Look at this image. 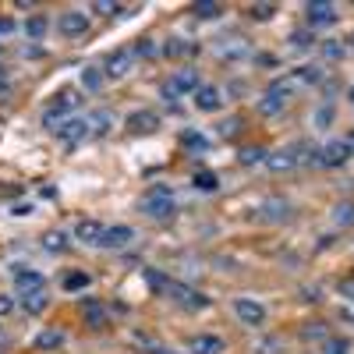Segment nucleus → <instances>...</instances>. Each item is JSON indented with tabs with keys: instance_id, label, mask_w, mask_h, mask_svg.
Segmentation results:
<instances>
[{
	"instance_id": "nucleus-1",
	"label": "nucleus",
	"mask_w": 354,
	"mask_h": 354,
	"mask_svg": "<svg viewBox=\"0 0 354 354\" xmlns=\"http://www.w3.org/2000/svg\"><path fill=\"white\" fill-rule=\"evenodd\" d=\"M290 96H294V82H290V78H277L270 88H266V96L259 100V113H262V117L280 113V110L287 106Z\"/></svg>"
},
{
	"instance_id": "nucleus-46",
	"label": "nucleus",
	"mask_w": 354,
	"mask_h": 354,
	"mask_svg": "<svg viewBox=\"0 0 354 354\" xmlns=\"http://www.w3.org/2000/svg\"><path fill=\"white\" fill-rule=\"evenodd\" d=\"M340 142H344V145H347V153H351V156H354V131H347V138H340Z\"/></svg>"
},
{
	"instance_id": "nucleus-14",
	"label": "nucleus",
	"mask_w": 354,
	"mask_h": 354,
	"mask_svg": "<svg viewBox=\"0 0 354 354\" xmlns=\"http://www.w3.org/2000/svg\"><path fill=\"white\" fill-rule=\"evenodd\" d=\"M128 71H131V50H117L106 57V68H103L106 78H124Z\"/></svg>"
},
{
	"instance_id": "nucleus-15",
	"label": "nucleus",
	"mask_w": 354,
	"mask_h": 354,
	"mask_svg": "<svg viewBox=\"0 0 354 354\" xmlns=\"http://www.w3.org/2000/svg\"><path fill=\"white\" fill-rule=\"evenodd\" d=\"M103 230H106V227H103L100 220H82V223L75 227V238H78L82 245H100V241H103Z\"/></svg>"
},
{
	"instance_id": "nucleus-43",
	"label": "nucleus",
	"mask_w": 354,
	"mask_h": 354,
	"mask_svg": "<svg viewBox=\"0 0 354 354\" xmlns=\"http://www.w3.org/2000/svg\"><path fill=\"white\" fill-rule=\"evenodd\" d=\"M330 121H333V110H330V106H322V110L315 113V124H330Z\"/></svg>"
},
{
	"instance_id": "nucleus-23",
	"label": "nucleus",
	"mask_w": 354,
	"mask_h": 354,
	"mask_svg": "<svg viewBox=\"0 0 354 354\" xmlns=\"http://www.w3.org/2000/svg\"><path fill=\"white\" fill-rule=\"evenodd\" d=\"M192 11H195V18L213 21V18H220V15H223V4H216V0H202V4H195Z\"/></svg>"
},
{
	"instance_id": "nucleus-32",
	"label": "nucleus",
	"mask_w": 354,
	"mask_h": 354,
	"mask_svg": "<svg viewBox=\"0 0 354 354\" xmlns=\"http://www.w3.org/2000/svg\"><path fill=\"white\" fill-rule=\"evenodd\" d=\"M131 57H156V43H153L149 36L135 39V50H131Z\"/></svg>"
},
{
	"instance_id": "nucleus-27",
	"label": "nucleus",
	"mask_w": 354,
	"mask_h": 354,
	"mask_svg": "<svg viewBox=\"0 0 354 354\" xmlns=\"http://www.w3.org/2000/svg\"><path fill=\"white\" fill-rule=\"evenodd\" d=\"M21 308H25L28 315H39V312L46 308V294H43V290H36V294H25V298H21Z\"/></svg>"
},
{
	"instance_id": "nucleus-11",
	"label": "nucleus",
	"mask_w": 354,
	"mask_h": 354,
	"mask_svg": "<svg viewBox=\"0 0 354 354\" xmlns=\"http://www.w3.org/2000/svg\"><path fill=\"white\" fill-rule=\"evenodd\" d=\"M43 283H46V277L43 273H36V270H15V290L21 294H36V290H43Z\"/></svg>"
},
{
	"instance_id": "nucleus-44",
	"label": "nucleus",
	"mask_w": 354,
	"mask_h": 354,
	"mask_svg": "<svg viewBox=\"0 0 354 354\" xmlns=\"http://www.w3.org/2000/svg\"><path fill=\"white\" fill-rule=\"evenodd\" d=\"M15 32V18L8 15V18H0V36H11Z\"/></svg>"
},
{
	"instance_id": "nucleus-41",
	"label": "nucleus",
	"mask_w": 354,
	"mask_h": 354,
	"mask_svg": "<svg viewBox=\"0 0 354 354\" xmlns=\"http://www.w3.org/2000/svg\"><path fill=\"white\" fill-rule=\"evenodd\" d=\"M15 312V298H8V294H0V319H8Z\"/></svg>"
},
{
	"instance_id": "nucleus-18",
	"label": "nucleus",
	"mask_w": 354,
	"mask_h": 354,
	"mask_svg": "<svg viewBox=\"0 0 354 354\" xmlns=\"http://www.w3.org/2000/svg\"><path fill=\"white\" fill-rule=\"evenodd\" d=\"M64 330H57V326H50V330H43V333H36V351H57V347H64Z\"/></svg>"
},
{
	"instance_id": "nucleus-12",
	"label": "nucleus",
	"mask_w": 354,
	"mask_h": 354,
	"mask_svg": "<svg viewBox=\"0 0 354 354\" xmlns=\"http://www.w3.org/2000/svg\"><path fill=\"white\" fill-rule=\"evenodd\" d=\"M220 106H223L220 88H216V85H198V93H195V110H202V113H216Z\"/></svg>"
},
{
	"instance_id": "nucleus-35",
	"label": "nucleus",
	"mask_w": 354,
	"mask_h": 354,
	"mask_svg": "<svg viewBox=\"0 0 354 354\" xmlns=\"http://www.w3.org/2000/svg\"><path fill=\"white\" fill-rule=\"evenodd\" d=\"M241 128H245V121H241V117H227V121L220 124V135H223V138H234V135H238Z\"/></svg>"
},
{
	"instance_id": "nucleus-22",
	"label": "nucleus",
	"mask_w": 354,
	"mask_h": 354,
	"mask_svg": "<svg viewBox=\"0 0 354 354\" xmlns=\"http://www.w3.org/2000/svg\"><path fill=\"white\" fill-rule=\"evenodd\" d=\"M110 124H113V117H110L106 110H96L93 117H88V131H93V135H106Z\"/></svg>"
},
{
	"instance_id": "nucleus-29",
	"label": "nucleus",
	"mask_w": 354,
	"mask_h": 354,
	"mask_svg": "<svg viewBox=\"0 0 354 354\" xmlns=\"http://www.w3.org/2000/svg\"><path fill=\"white\" fill-rule=\"evenodd\" d=\"M333 220L340 227H354V202H340L337 209H333Z\"/></svg>"
},
{
	"instance_id": "nucleus-17",
	"label": "nucleus",
	"mask_w": 354,
	"mask_h": 354,
	"mask_svg": "<svg viewBox=\"0 0 354 354\" xmlns=\"http://www.w3.org/2000/svg\"><path fill=\"white\" fill-rule=\"evenodd\" d=\"M259 216H262V220H270V223H280V220L290 216V205H287L283 198H270V202H262Z\"/></svg>"
},
{
	"instance_id": "nucleus-6",
	"label": "nucleus",
	"mask_w": 354,
	"mask_h": 354,
	"mask_svg": "<svg viewBox=\"0 0 354 354\" xmlns=\"http://www.w3.org/2000/svg\"><path fill=\"white\" fill-rule=\"evenodd\" d=\"M234 315H238L245 326H262V322H266V308L259 301H252V298H238V301H234Z\"/></svg>"
},
{
	"instance_id": "nucleus-33",
	"label": "nucleus",
	"mask_w": 354,
	"mask_h": 354,
	"mask_svg": "<svg viewBox=\"0 0 354 354\" xmlns=\"http://www.w3.org/2000/svg\"><path fill=\"white\" fill-rule=\"evenodd\" d=\"M248 15H252L255 21H270V18L277 15V4H252V8H248Z\"/></svg>"
},
{
	"instance_id": "nucleus-19",
	"label": "nucleus",
	"mask_w": 354,
	"mask_h": 354,
	"mask_svg": "<svg viewBox=\"0 0 354 354\" xmlns=\"http://www.w3.org/2000/svg\"><path fill=\"white\" fill-rule=\"evenodd\" d=\"M266 163H270V170L283 174V170H294V167H298V153H294V149H280V153H270V156H266Z\"/></svg>"
},
{
	"instance_id": "nucleus-31",
	"label": "nucleus",
	"mask_w": 354,
	"mask_h": 354,
	"mask_svg": "<svg viewBox=\"0 0 354 354\" xmlns=\"http://www.w3.org/2000/svg\"><path fill=\"white\" fill-rule=\"evenodd\" d=\"M266 156H270V153L259 149V145H248V149H241V163H245V167H255V163H262Z\"/></svg>"
},
{
	"instance_id": "nucleus-37",
	"label": "nucleus",
	"mask_w": 354,
	"mask_h": 354,
	"mask_svg": "<svg viewBox=\"0 0 354 354\" xmlns=\"http://www.w3.org/2000/svg\"><path fill=\"white\" fill-rule=\"evenodd\" d=\"M294 78L312 85V82H319V78H322V71H319V68H298V71H294Z\"/></svg>"
},
{
	"instance_id": "nucleus-36",
	"label": "nucleus",
	"mask_w": 354,
	"mask_h": 354,
	"mask_svg": "<svg viewBox=\"0 0 354 354\" xmlns=\"http://www.w3.org/2000/svg\"><path fill=\"white\" fill-rule=\"evenodd\" d=\"M322 354H351V340L337 337V340H330L326 347H322Z\"/></svg>"
},
{
	"instance_id": "nucleus-30",
	"label": "nucleus",
	"mask_w": 354,
	"mask_h": 354,
	"mask_svg": "<svg viewBox=\"0 0 354 354\" xmlns=\"http://www.w3.org/2000/svg\"><path fill=\"white\" fill-rule=\"evenodd\" d=\"M85 322H88V326H96V330H103L106 326V312L100 305H85Z\"/></svg>"
},
{
	"instance_id": "nucleus-10",
	"label": "nucleus",
	"mask_w": 354,
	"mask_h": 354,
	"mask_svg": "<svg viewBox=\"0 0 354 354\" xmlns=\"http://www.w3.org/2000/svg\"><path fill=\"white\" fill-rule=\"evenodd\" d=\"M351 160V153H347V145L337 138V142H326V145H322V149H319V163L322 167H344Z\"/></svg>"
},
{
	"instance_id": "nucleus-26",
	"label": "nucleus",
	"mask_w": 354,
	"mask_h": 354,
	"mask_svg": "<svg viewBox=\"0 0 354 354\" xmlns=\"http://www.w3.org/2000/svg\"><path fill=\"white\" fill-rule=\"evenodd\" d=\"M88 283H93V273H85V270H75L64 277V290H85Z\"/></svg>"
},
{
	"instance_id": "nucleus-40",
	"label": "nucleus",
	"mask_w": 354,
	"mask_h": 354,
	"mask_svg": "<svg viewBox=\"0 0 354 354\" xmlns=\"http://www.w3.org/2000/svg\"><path fill=\"white\" fill-rule=\"evenodd\" d=\"M96 15H124V8H117V4H106V0H96L93 4Z\"/></svg>"
},
{
	"instance_id": "nucleus-49",
	"label": "nucleus",
	"mask_w": 354,
	"mask_h": 354,
	"mask_svg": "<svg viewBox=\"0 0 354 354\" xmlns=\"http://www.w3.org/2000/svg\"><path fill=\"white\" fill-rule=\"evenodd\" d=\"M0 344H4V330H0Z\"/></svg>"
},
{
	"instance_id": "nucleus-50",
	"label": "nucleus",
	"mask_w": 354,
	"mask_h": 354,
	"mask_svg": "<svg viewBox=\"0 0 354 354\" xmlns=\"http://www.w3.org/2000/svg\"><path fill=\"white\" fill-rule=\"evenodd\" d=\"M0 82H4V71H0Z\"/></svg>"
},
{
	"instance_id": "nucleus-9",
	"label": "nucleus",
	"mask_w": 354,
	"mask_h": 354,
	"mask_svg": "<svg viewBox=\"0 0 354 354\" xmlns=\"http://www.w3.org/2000/svg\"><path fill=\"white\" fill-rule=\"evenodd\" d=\"M174 88V96H185V93H198V71L195 68H177L174 78L167 82Z\"/></svg>"
},
{
	"instance_id": "nucleus-39",
	"label": "nucleus",
	"mask_w": 354,
	"mask_h": 354,
	"mask_svg": "<svg viewBox=\"0 0 354 354\" xmlns=\"http://www.w3.org/2000/svg\"><path fill=\"white\" fill-rule=\"evenodd\" d=\"M163 53H167V57H181V53H188V43H185V39H170V43L163 46Z\"/></svg>"
},
{
	"instance_id": "nucleus-28",
	"label": "nucleus",
	"mask_w": 354,
	"mask_h": 354,
	"mask_svg": "<svg viewBox=\"0 0 354 354\" xmlns=\"http://www.w3.org/2000/svg\"><path fill=\"white\" fill-rule=\"evenodd\" d=\"M25 32H28V36H32L36 43H39V39L46 36V18H43V15H32V18H28V21H25Z\"/></svg>"
},
{
	"instance_id": "nucleus-7",
	"label": "nucleus",
	"mask_w": 354,
	"mask_h": 354,
	"mask_svg": "<svg viewBox=\"0 0 354 354\" xmlns=\"http://www.w3.org/2000/svg\"><path fill=\"white\" fill-rule=\"evenodd\" d=\"M305 15H308V25H333L337 4H330V0H312V4H305Z\"/></svg>"
},
{
	"instance_id": "nucleus-42",
	"label": "nucleus",
	"mask_w": 354,
	"mask_h": 354,
	"mask_svg": "<svg viewBox=\"0 0 354 354\" xmlns=\"http://www.w3.org/2000/svg\"><path fill=\"white\" fill-rule=\"evenodd\" d=\"M322 50H326V57H333V61H337V57H344V46H340V43H333V39H330L326 46H322Z\"/></svg>"
},
{
	"instance_id": "nucleus-4",
	"label": "nucleus",
	"mask_w": 354,
	"mask_h": 354,
	"mask_svg": "<svg viewBox=\"0 0 354 354\" xmlns=\"http://www.w3.org/2000/svg\"><path fill=\"white\" fill-rule=\"evenodd\" d=\"M142 209L149 220H170L177 213V205H174V195H160V192H149V198L142 202Z\"/></svg>"
},
{
	"instance_id": "nucleus-21",
	"label": "nucleus",
	"mask_w": 354,
	"mask_h": 354,
	"mask_svg": "<svg viewBox=\"0 0 354 354\" xmlns=\"http://www.w3.org/2000/svg\"><path fill=\"white\" fill-rule=\"evenodd\" d=\"M68 241H71L68 230H46V234H43V248H46V252H64Z\"/></svg>"
},
{
	"instance_id": "nucleus-13",
	"label": "nucleus",
	"mask_w": 354,
	"mask_h": 354,
	"mask_svg": "<svg viewBox=\"0 0 354 354\" xmlns=\"http://www.w3.org/2000/svg\"><path fill=\"white\" fill-rule=\"evenodd\" d=\"M88 135V121H82V117H68V121L57 128V138L61 142H68V145H75V142H82Z\"/></svg>"
},
{
	"instance_id": "nucleus-47",
	"label": "nucleus",
	"mask_w": 354,
	"mask_h": 354,
	"mask_svg": "<svg viewBox=\"0 0 354 354\" xmlns=\"http://www.w3.org/2000/svg\"><path fill=\"white\" fill-rule=\"evenodd\" d=\"M153 354H174V351H167V347H153Z\"/></svg>"
},
{
	"instance_id": "nucleus-38",
	"label": "nucleus",
	"mask_w": 354,
	"mask_h": 354,
	"mask_svg": "<svg viewBox=\"0 0 354 354\" xmlns=\"http://www.w3.org/2000/svg\"><path fill=\"white\" fill-rule=\"evenodd\" d=\"M290 43L298 50H308L312 46V32H305V28H298V32H290Z\"/></svg>"
},
{
	"instance_id": "nucleus-48",
	"label": "nucleus",
	"mask_w": 354,
	"mask_h": 354,
	"mask_svg": "<svg viewBox=\"0 0 354 354\" xmlns=\"http://www.w3.org/2000/svg\"><path fill=\"white\" fill-rule=\"evenodd\" d=\"M347 100H351V103H354V85H351V93H347Z\"/></svg>"
},
{
	"instance_id": "nucleus-34",
	"label": "nucleus",
	"mask_w": 354,
	"mask_h": 354,
	"mask_svg": "<svg viewBox=\"0 0 354 354\" xmlns=\"http://www.w3.org/2000/svg\"><path fill=\"white\" fill-rule=\"evenodd\" d=\"M142 280L149 283L153 290H167V283H170V280H167V277H163L160 270H145V273H142Z\"/></svg>"
},
{
	"instance_id": "nucleus-2",
	"label": "nucleus",
	"mask_w": 354,
	"mask_h": 354,
	"mask_svg": "<svg viewBox=\"0 0 354 354\" xmlns=\"http://www.w3.org/2000/svg\"><path fill=\"white\" fill-rule=\"evenodd\" d=\"M167 294L181 305V308H192V312H198V308H209V298H205L202 290H192L188 283H167Z\"/></svg>"
},
{
	"instance_id": "nucleus-25",
	"label": "nucleus",
	"mask_w": 354,
	"mask_h": 354,
	"mask_svg": "<svg viewBox=\"0 0 354 354\" xmlns=\"http://www.w3.org/2000/svg\"><path fill=\"white\" fill-rule=\"evenodd\" d=\"M103 68H82V85L85 88H93V93H100V88H103Z\"/></svg>"
},
{
	"instance_id": "nucleus-45",
	"label": "nucleus",
	"mask_w": 354,
	"mask_h": 354,
	"mask_svg": "<svg viewBox=\"0 0 354 354\" xmlns=\"http://www.w3.org/2000/svg\"><path fill=\"white\" fill-rule=\"evenodd\" d=\"M340 294H347V298L354 301V280H344V283H340Z\"/></svg>"
},
{
	"instance_id": "nucleus-5",
	"label": "nucleus",
	"mask_w": 354,
	"mask_h": 354,
	"mask_svg": "<svg viewBox=\"0 0 354 354\" xmlns=\"http://www.w3.org/2000/svg\"><path fill=\"white\" fill-rule=\"evenodd\" d=\"M124 124L135 135H153V131H160V113L156 110H135V113H128Z\"/></svg>"
},
{
	"instance_id": "nucleus-16",
	"label": "nucleus",
	"mask_w": 354,
	"mask_h": 354,
	"mask_svg": "<svg viewBox=\"0 0 354 354\" xmlns=\"http://www.w3.org/2000/svg\"><path fill=\"white\" fill-rule=\"evenodd\" d=\"M188 354H223V340H220V337H213V333L192 337V344H188Z\"/></svg>"
},
{
	"instance_id": "nucleus-8",
	"label": "nucleus",
	"mask_w": 354,
	"mask_h": 354,
	"mask_svg": "<svg viewBox=\"0 0 354 354\" xmlns=\"http://www.w3.org/2000/svg\"><path fill=\"white\" fill-rule=\"evenodd\" d=\"M131 241H135V230H131L128 223H117V227H106V230H103L100 248H128Z\"/></svg>"
},
{
	"instance_id": "nucleus-24",
	"label": "nucleus",
	"mask_w": 354,
	"mask_h": 354,
	"mask_svg": "<svg viewBox=\"0 0 354 354\" xmlns=\"http://www.w3.org/2000/svg\"><path fill=\"white\" fill-rule=\"evenodd\" d=\"M181 145L185 149H195V153H205L209 149V138L198 135V131H181Z\"/></svg>"
},
{
	"instance_id": "nucleus-20",
	"label": "nucleus",
	"mask_w": 354,
	"mask_h": 354,
	"mask_svg": "<svg viewBox=\"0 0 354 354\" xmlns=\"http://www.w3.org/2000/svg\"><path fill=\"white\" fill-rule=\"evenodd\" d=\"M192 185H195V192H202V195H216V192H220V177H216L213 170H198V174L192 177Z\"/></svg>"
},
{
	"instance_id": "nucleus-3",
	"label": "nucleus",
	"mask_w": 354,
	"mask_h": 354,
	"mask_svg": "<svg viewBox=\"0 0 354 354\" xmlns=\"http://www.w3.org/2000/svg\"><path fill=\"white\" fill-rule=\"evenodd\" d=\"M57 32L68 36V39L85 36V32H88V15H85V11H78V8H68L61 18H57Z\"/></svg>"
}]
</instances>
